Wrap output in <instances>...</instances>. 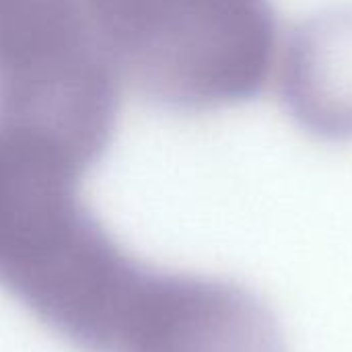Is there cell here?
<instances>
[{
	"label": "cell",
	"instance_id": "1",
	"mask_svg": "<svg viewBox=\"0 0 352 352\" xmlns=\"http://www.w3.org/2000/svg\"><path fill=\"white\" fill-rule=\"evenodd\" d=\"M122 80L182 113L256 97L278 60L270 0H82Z\"/></svg>",
	"mask_w": 352,
	"mask_h": 352
},
{
	"label": "cell",
	"instance_id": "3",
	"mask_svg": "<svg viewBox=\"0 0 352 352\" xmlns=\"http://www.w3.org/2000/svg\"><path fill=\"white\" fill-rule=\"evenodd\" d=\"M280 58V91L303 130L324 140H352V8L301 23Z\"/></svg>",
	"mask_w": 352,
	"mask_h": 352
},
{
	"label": "cell",
	"instance_id": "4",
	"mask_svg": "<svg viewBox=\"0 0 352 352\" xmlns=\"http://www.w3.org/2000/svg\"><path fill=\"white\" fill-rule=\"evenodd\" d=\"M8 173H10V153H8V146L0 140V202L8 184Z\"/></svg>",
	"mask_w": 352,
	"mask_h": 352
},
{
	"label": "cell",
	"instance_id": "2",
	"mask_svg": "<svg viewBox=\"0 0 352 352\" xmlns=\"http://www.w3.org/2000/svg\"><path fill=\"white\" fill-rule=\"evenodd\" d=\"M122 78L82 0H0V136L87 175L109 151Z\"/></svg>",
	"mask_w": 352,
	"mask_h": 352
}]
</instances>
